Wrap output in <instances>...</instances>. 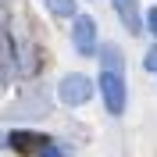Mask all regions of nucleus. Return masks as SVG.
Returning <instances> with one entry per match:
<instances>
[{
  "label": "nucleus",
  "instance_id": "nucleus-8",
  "mask_svg": "<svg viewBox=\"0 0 157 157\" xmlns=\"http://www.w3.org/2000/svg\"><path fill=\"white\" fill-rule=\"evenodd\" d=\"M50 14H57V18H71L75 14V0H47Z\"/></svg>",
  "mask_w": 157,
  "mask_h": 157
},
{
  "label": "nucleus",
  "instance_id": "nucleus-7",
  "mask_svg": "<svg viewBox=\"0 0 157 157\" xmlns=\"http://www.w3.org/2000/svg\"><path fill=\"white\" fill-rule=\"evenodd\" d=\"M100 57H104V68H111V71H121V50H118L114 43L100 47Z\"/></svg>",
  "mask_w": 157,
  "mask_h": 157
},
{
  "label": "nucleus",
  "instance_id": "nucleus-6",
  "mask_svg": "<svg viewBox=\"0 0 157 157\" xmlns=\"http://www.w3.org/2000/svg\"><path fill=\"white\" fill-rule=\"evenodd\" d=\"M7 143L18 150V154H29V150H43V143H47V139L36 136V132H11Z\"/></svg>",
  "mask_w": 157,
  "mask_h": 157
},
{
  "label": "nucleus",
  "instance_id": "nucleus-3",
  "mask_svg": "<svg viewBox=\"0 0 157 157\" xmlns=\"http://www.w3.org/2000/svg\"><path fill=\"white\" fill-rule=\"evenodd\" d=\"M71 43H75V50L82 57L97 54V21L89 14H75V21H71Z\"/></svg>",
  "mask_w": 157,
  "mask_h": 157
},
{
  "label": "nucleus",
  "instance_id": "nucleus-12",
  "mask_svg": "<svg viewBox=\"0 0 157 157\" xmlns=\"http://www.w3.org/2000/svg\"><path fill=\"white\" fill-rule=\"evenodd\" d=\"M4 143H7V139H4V136H0V147H4Z\"/></svg>",
  "mask_w": 157,
  "mask_h": 157
},
{
  "label": "nucleus",
  "instance_id": "nucleus-1",
  "mask_svg": "<svg viewBox=\"0 0 157 157\" xmlns=\"http://www.w3.org/2000/svg\"><path fill=\"white\" fill-rule=\"evenodd\" d=\"M100 93H104V104H107L111 114L125 111V78H121V71H111V68L100 71Z\"/></svg>",
  "mask_w": 157,
  "mask_h": 157
},
{
  "label": "nucleus",
  "instance_id": "nucleus-11",
  "mask_svg": "<svg viewBox=\"0 0 157 157\" xmlns=\"http://www.w3.org/2000/svg\"><path fill=\"white\" fill-rule=\"evenodd\" d=\"M143 25H147V29L154 32V39H157V7H150V11H147V21H143Z\"/></svg>",
  "mask_w": 157,
  "mask_h": 157
},
{
  "label": "nucleus",
  "instance_id": "nucleus-5",
  "mask_svg": "<svg viewBox=\"0 0 157 157\" xmlns=\"http://www.w3.org/2000/svg\"><path fill=\"white\" fill-rule=\"evenodd\" d=\"M14 75V43H11L7 25H0V86Z\"/></svg>",
  "mask_w": 157,
  "mask_h": 157
},
{
  "label": "nucleus",
  "instance_id": "nucleus-9",
  "mask_svg": "<svg viewBox=\"0 0 157 157\" xmlns=\"http://www.w3.org/2000/svg\"><path fill=\"white\" fill-rule=\"evenodd\" d=\"M39 157H64V150H61L57 143H43V150H39Z\"/></svg>",
  "mask_w": 157,
  "mask_h": 157
},
{
  "label": "nucleus",
  "instance_id": "nucleus-10",
  "mask_svg": "<svg viewBox=\"0 0 157 157\" xmlns=\"http://www.w3.org/2000/svg\"><path fill=\"white\" fill-rule=\"evenodd\" d=\"M143 64H147V71H157V47H150V50H147Z\"/></svg>",
  "mask_w": 157,
  "mask_h": 157
},
{
  "label": "nucleus",
  "instance_id": "nucleus-2",
  "mask_svg": "<svg viewBox=\"0 0 157 157\" xmlns=\"http://www.w3.org/2000/svg\"><path fill=\"white\" fill-rule=\"evenodd\" d=\"M57 97L61 104H68V107H78V104H86L89 97H93V82H89L86 75H64L61 78V86H57Z\"/></svg>",
  "mask_w": 157,
  "mask_h": 157
},
{
  "label": "nucleus",
  "instance_id": "nucleus-4",
  "mask_svg": "<svg viewBox=\"0 0 157 157\" xmlns=\"http://www.w3.org/2000/svg\"><path fill=\"white\" fill-rule=\"evenodd\" d=\"M111 4H114V11H118V18H121V25H125L132 36L147 29V25H143V14H139V4H136V0H111Z\"/></svg>",
  "mask_w": 157,
  "mask_h": 157
}]
</instances>
